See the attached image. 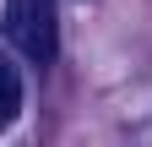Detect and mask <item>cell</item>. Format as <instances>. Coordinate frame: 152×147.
Masks as SVG:
<instances>
[{
    "label": "cell",
    "instance_id": "cell-1",
    "mask_svg": "<svg viewBox=\"0 0 152 147\" xmlns=\"http://www.w3.org/2000/svg\"><path fill=\"white\" fill-rule=\"evenodd\" d=\"M6 33L33 65H49L60 49V22H54V0H6Z\"/></svg>",
    "mask_w": 152,
    "mask_h": 147
},
{
    "label": "cell",
    "instance_id": "cell-2",
    "mask_svg": "<svg viewBox=\"0 0 152 147\" xmlns=\"http://www.w3.org/2000/svg\"><path fill=\"white\" fill-rule=\"evenodd\" d=\"M22 115V76H16V65H0V131L16 125Z\"/></svg>",
    "mask_w": 152,
    "mask_h": 147
}]
</instances>
